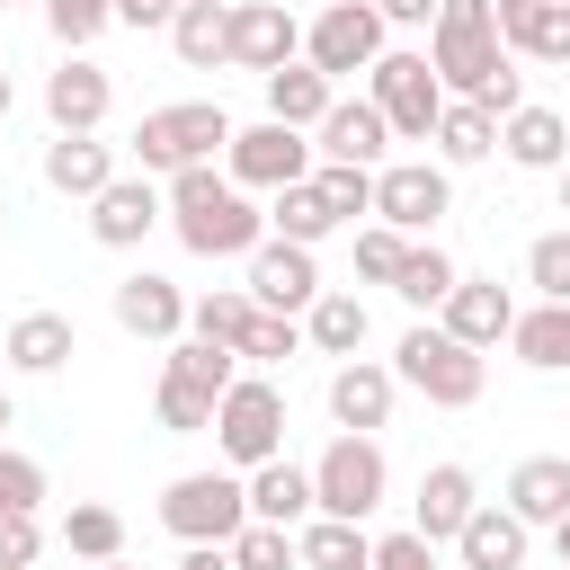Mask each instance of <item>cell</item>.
Returning a JSON list of instances; mask_svg holds the SVG:
<instances>
[{
	"label": "cell",
	"mask_w": 570,
	"mask_h": 570,
	"mask_svg": "<svg viewBox=\"0 0 570 570\" xmlns=\"http://www.w3.org/2000/svg\"><path fill=\"white\" fill-rule=\"evenodd\" d=\"M428 71H436L445 98H472V107H490V116H517V107H525V80H517V53L499 45L490 0H436Z\"/></svg>",
	"instance_id": "cell-1"
},
{
	"label": "cell",
	"mask_w": 570,
	"mask_h": 570,
	"mask_svg": "<svg viewBox=\"0 0 570 570\" xmlns=\"http://www.w3.org/2000/svg\"><path fill=\"white\" fill-rule=\"evenodd\" d=\"M169 223H178V240L196 249V258H249L258 240H267V214L214 169V160H196V169H178L169 178Z\"/></svg>",
	"instance_id": "cell-2"
},
{
	"label": "cell",
	"mask_w": 570,
	"mask_h": 570,
	"mask_svg": "<svg viewBox=\"0 0 570 570\" xmlns=\"http://www.w3.org/2000/svg\"><path fill=\"white\" fill-rule=\"evenodd\" d=\"M392 383H410L428 410H472L490 392V356L463 347V338H445L436 321H410L401 347H392Z\"/></svg>",
	"instance_id": "cell-3"
},
{
	"label": "cell",
	"mask_w": 570,
	"mask_h": 570,
	"mask_svg": "<svg viewBox=\"0 0 570 570\" xmlns=\"http://www.w3.org/2000/svg\"><path fill=\"white\" fill-rule=\"evenodd\" d=\"M223 142H232V116H223L214 98H178V107H151V116L134 125V160H142V178H178V169L214 160Z\"/></svg>",
	"instance_id": "cell-4"
},
{
	"label": "cell",
	"mask_w": 570,
	"mask_h": 570,
	"mask_svg": "<svg viewBox=\"0 0 570 570\" xmlns=\"http://www.w3.org/2000/svg\"><path fill=\"white\" fill-rule=\"evenodd\" d=\"M214 445H223L232 472L276 463V454H285V392H276L267 374H240V383L214 401Z\"/></svg>",
	"instance_id": "cell-5"
},
{
	"label": "cell",
	"mask_w": 570,
	"mask_h": 570,
	"mask_svg": "<svg viewBox=\"0 0 570 570\" xmlns=\"http://www.w3.org/2000/svg\"><path fill=\"white\" fill-rule=\"evenodd\" d=\"M383 490H392V463H383L374 436H330V445H321V463H312V517L365 525V517L383 508Z\"/></svg>",
	"instance_id": "cell-6"
},
{
	"label": "cell",
	"mask_w": 570,
	"mask_h": 570,
	"mask_svg": "<svg viewBox=\"0 0 570 570\" xmlns=\"http://www.w3.org/2000/svg\"><path fill=\"white\" fill-rule=\"evenodd\" d=\"M160 525L178 543H232L249 525V481L240 472H178L160 490Z\"/></svg>",
	"instance_id": "cell-7"
},
{
	"label": "cell",
	"mask_w": 570,
	"mask_h": 570,
	"mask_svg": "<svg viewBox=\"0 0 570 570\" xmlns=\"http://www.w3.org/2000/svg\"><path fill=\"white\" fill-rule=\"evenodd\" d=\"M365 98H374V116H383L401 142H428L436 116H445V89H436L428 53H410V45H383V62L365 71Z\"/></svg>",
	"instance_id": "cell-8"
},
{
	"label": "cell",
	"mask_w": 570,
	"mask_h": 570,
	"mask_svg": "<svg viewBox=\"0 0 570 570\" xmlns=\"http://www.w3.org/2000/svg\"><path fill=\"white\" fill-rule=\"evenodd\" d=\"M454 214V178L445 160H383L374 169V223L401 240H436V223Z\"/></svg>",
	"instance_id": "cell-9"
},
{
	"label": "cell",
	"mask_w": 570,
	"mask_h": 570,
	"mask_svg": "<svg viewBox=\"0 0 570 570\" xmlns=\"http://www.w3.org/2000/svg\"><path fill=\"white\" fill-rule=\"evenodd\" d=\"M383 36H392V27L374 18V0H330V9L303 27V62L338 89L347 71H374V62H383Z\"/></svg>",
	"instance_id": "cell-10"
},
{
	"label": "cell",
	"mask_w": 570,
	"mask_h": 570,
	"mask_svg": "<svg viewBox=\"0 0 570 570\" xmlns=\"http://www.w3.org/2000/svg\"><path fill=\"white\" fill-rule=\"evenodd\" d=\"M223 178L276 196V187L312 178V142H303L294 125H232V142H223Z\"/></svg>",
	"instance_id": "cell-11"
},
{
	"label": "cell",
	"mask_w": 570,
	"mask_h": 570,
	"mask_svg": "<svg viewBox=\"0 0 570 570\" xmlns=\"http://www.w3.org/2000/svg\"><path fill=\"white\" fill-rule=\"evenodd\" d=\"M303 53V27H294V9L285 0H240V9H223V62L232 71H276V62H294Z\"/></svg>",
	"instance_id": "cell-12"
},
{
	"label": "cell",
	"mask_w": 570,
	"mask_h": 570,
	"mask_svg": "<svg viewBox=\"0 0 570 570\" xmlns=\"http://www.w3.org/2000/svg\"><path fill=\"white\" fill-rule=\"evenodd\" d=\"M240 294H249L258 312H285V321H294V312H312L321 267H312V249H294V240H276V232H267V240L249 249V285H240Z\"/></svg>",
	"instance_id": "cell-13"
},
{
	"label": "cell",
	"mask_w": 570,
	"mask_h": 570,
	"mask_svg": "<svg viewBox=\"0 0 570 570\" xmlns=\"http://www.w3.org/2000/svg\"><path fill=\"white\" fill-rule=\"evenodd\" d=\"M312 134H321L312 160H338V169H383V151H392V125L374 116V98H330V116Z\"/></svg>",
	"instance_id": "cell-14"
},
{
	"label": "cell",
	"mask_w": 570,
	"mask_h": 570,
	"mask_svg": "<svg viewBox=\"0 0 570 570\" xmlns=\"http://www.w3.org/2000/svg\"><path fill=\"white\" fill-rule=\"evenodd\" d=\"M151 223H160V187H151L142 169H134V178L116 169V178L89 196V240H98V249H134V240H151Z\"/></svg>",
	"instance_id": "cell-15"
},
{
	"label": "cell",
	"mask_w": 570,
	"mask_h": 570,
	"mask_svg": "<svg viewBox=\"0 0 570 570\" xmlns=\"http://www.w3.org/2000/svg\"><path fill=\"white\" fill-rule=\"evenodd\" d=\"M508 321H517V294H508L499 276H454V294L436 303V330L463 338V347H499Z\"/></svg>",
	"instance_id": "cell-16"
},
{
	"label": "cell",
	"mask_w": 570,
	"mask_h": 570,
	"mask_svg": "<svg viewBox=\"0 0 570 570\" xmlns=\"http://www.w3.org/2000/svg\"><path fill=\"white\" fill-rule=\"evenodd\" d=\"M107 107H116V80H107L89 53H62V71L45 80V116H53V134H98Z\"/></svg>",
	"instance_id": "cell-17"
},
{
	"label": "cell",
	"mask_w": 570,
	"mask_h": 570,
	"mask_svg": "<svg viewBox=\"0 0 570 570\" xmlns=\"http://www.w3.org/2000/svg\"><path fill=\"white\" fill-rule=\"evenodd\" d=\"M392 401H401V383H392V365H374V356H347V365L330 374V419H338V436H374V428L392 419Z\"/></svg>",
	"instance_id": "cell-18"
},
{
	"label": "cell",
	"mask_w": 570,
	"mask_h": 570,
	"mask_svg": "<svg viewBox=\"0 0 570 570\" xmlns=\"http://www.w3.org/2000/svg\"><path fill=\"white\" fill-rule=\"evenodd\" d=\"M499 45L525 62H570V0H490Z\"/></svg>",
	"instance_id": "cell-19"
},
{
	"label": "cell",
	"mask_w": 570,
	"mask_h": 570,
	"mask_svg": "<svg viewBox=\"0 0 570 570\" xmlns=\"http://www.w3.org/2000/svg\"><path fill=\"white\" fill-rule=\"evenodd\" d=\"M525 543H534V525H517L499 499H481L454 534V570H525Z\"/></svg>",
	"instance_id": "cell-20"
},
{
	"label": "cell",
	"mask_w": 570,
	"mask_h": 570,
	"mask_svg": "<svg viewBox=\"0 0 570 570\" xmlns=\"http://www.w3.org/2000/svg\"><path fill=\"white\" fill-rule=\"evenodd\" d=\"M116 330H134V338H187V294H178L169 276L134 267V276L116 285Z\"/></svg>",
	"instance_id": "cell-21"
},
{
	"label": "cell",
	"mask_w": 570,
	"mask_h": 570,
	"mask_svg": "<svg viewBox=\"0 0 570 570\" xmlns=\"http://www.w3.org/2000/svg\"><path fill=\"white\" fill-rule=\"evenodd\" d=\"M410 508H419V517H410V534H428V543H454V534H463V517L481 508V490H472V472H463V463H428Z\"/></svg>",
	"instance_id": "cell-22"
},
{
	"label": "cell",
	"mask_w": 570,
	"mask_h": 570,
	"mask_svg": "<svg viewBox=\"0 0 570 570\" xmlns=\"http://www.w3.org/2000/svg\"><path fill=\"white\" fill-rule=\"evenodd\" d=\"M517 525H561L570 517V454H525L508 472V499H499Z\"/></svg>",
	"instance_id": "cell-23"
},
{
	"label": "cell",
	"mask_w": 570,
	"mask_h": 570,
	"mask_svg": "<svg viewBox=\"0 0 570 570\" xmlns=\"http://www.w3.org/2000/svg\"><path fill=\"white\" fill-rule=\"evenodd\" d=\"M107 178H116V151H107L98 134H53V142H45V187H53V196H80V205H89Z\"/></svg>",
	"instance_id": "cell-24"
},
{
	"label": "cell",
	"mask_w": 570,
	"mask_h": 570,
	"mask_svg": "<svg viewBox=\"0 0 570 570\" xmlns=\"http://www.w3.org/2000/svg\"><path fill=\"white\" fill-rule=\"evenodd\" d=\"M330 98H338V89H330V80H321L303 53L267 71V125H294V134H312V125L330 116Z\"/></svg>",
	"instance_id": "cell-25"
},
{
	"label": "cell",
	"mask_w": 570,
	"mask_h": 570,
	"mask_svg": "<svg viewBox=\"0 0 570 570\" xmlns=\"http://www.w3.org/2000/svg\"><path fill=\"white\" fill-rule=\"evenodd\" d=\"M499 151H508L517 169H561V160H570V125L525 98L517 116H499Z\"/></svg>",
	"instance_id": "cell-26"
},
{
	"label": "cell",
	"mask_w": 570,
	"mask_h": 570,
	"mask_svg": "<svg viewBox=\"0 0 570 570\" xmlns=\"http://www.w3.org/2000/svg\"><path fill=\"white\" fill-rule=\"evenodd\" d=\"M303 347H321V356H356L365 347V294H347V285H321L312 294V312H303Z\"/></svg>",
	"instance_id": "cell-27"
},
{
	"label": "cell",
	"mask_w": 570,
	"mask_h": 570,
	"mask_svg": "<svg viewBox=\"0 0 570 570\" xmlns=\"http://www.w3.org/2000/svg\"><path fill=\"white\" fill-rule=\"evenodd\" d=\"M249 517L294 534V525L312 517V463H285V454H276V463H258V472H249Z\"/></svg>",
	"instance_id": "cell-28"
},
{
	"label": "cell",
	"mask_w": 570,
	"mask_h": 570,
	"mask_svg": "<svg viewBox=\"0 0 570 570\" xmlns=\"http://www.w3.org/2000/svg\"><path fill=\"white\" fill-rule=\"evenodd\" d=\"M508 347H517V365H534V374H570V303H525V312L508 321Z\"/></svg>",
	"instance_id": "cell-29"
},
{
	"label": "cell",
	"mask_w": 570,
	"mask_h": 570,
	"mask_svg": "<svg viewBox=\"0 0 570 570\" xmlns=\"http://www.w3.org/2000/svg\"><path fill=\"white\" fill-rule=\"evenodd\" d=\"M294 561L303 570H365L374 561V534L347 525V517H303L294 525Z\"/></svg>",
	"instance_id": "cell-30"
},
{
	"label": "cell",
	"mask_w": 570,
	"mask_h": 570,
	"mask_svg": "<svg viewBox=\"0 0 570 570\" xmlns=\"http://www.w3.org/2000/svg\"><path fill=\"white\" fill-rule=\"evenodd\" d=\"M428 142H436V160H445V169H472V160H490V151H499V116H490V107H472V98H445V116H436V134H428Z\"/></svg>",
	"instance_id": "cell-31"
},
{
	"label": "cell",
	"mask_w": 570,
	"mask_h": 570,
	"mask_svg": "<svg viewBox=\"0 0 570 570\" xmlns=\"http://www.w3.org/2000/svg\"><path fill=\"white\" fill-rule=\"evenodd\" d=\"M71 347H80V338H71L62 312H18V321H9V365H18V374H62Z\"/></svg>",
	"instance_id": "cell-32"
},
{
	"label": "cell",
	"mask_w": 570,
	"mask_h": 570,
	"mask_svg": "<svg viewBox=\"0 0 570 570\" xmlns=\"http://www.w3.org/2000/svg\"><path fill=\"white\" fill-rule=\"evenodd\" d=\"M267 232H276V240H294V249H312V240H330V232H338V214L321 205V187H312V178H294V187H276Z\"/></svg>",
	"instance_id": "cell-33"
},
{
	"label": "cell",
	"mask_w": 570,
	"mask_h": 570,
	"mask_svg": "<svg viewBox=\"0 0 570 570\" xmlns=\"http://www.w3.org/2000/svg\"><path fill=\"white\" fill-rule=\"evenodd\" d=\"M454 276H463V267H454L436 240H410V249H401V276H392V294H401L410 312H436V303L454 294Z\"/></svg>",
	"instance_id": "cell-34"
},
{
	"label": "cell",
	"mask_w": 570,
	"mask_h": 570,
	"mask_svg": "<svg viewBox=\"0 0 570 570\" xmlns=\"http://www.w3.org/2000/svg\"><path fill=\"white\" fill-rule=\"evenodd\" d=\"M169 383H187V392H205V401H223L232 383H240V356L232 347H205V338H169V365H160Z\"/></svg>",
	"instance_id": "cell-35"
},
{
	"label": "cell",
	"mask_w": 570,
	"mask_h": 570,
	"mask_svg": "<svg viewBox=\"0 0 570 570\" xmlns=\"http://www.w3.org/2000/svg\"><path fill=\"white\" fill-rule=\"evenodd\" d=\"M249 321H258V303H249L240 285H214V294L187 303V338H205V347H240Z\"/></svg>",
	"instance_id": "cell-36"
},
{
	"label": "cell",
	"mask_w": 570,
	"mask_h": 570,
	"mask_svg": "<svg viewBox=\"0 0 570 570\" xmlns=\"http://www.w3.org/2000/svg\"><path fill=\"white\" fill-rule=\"evenodd\" d=\"M169 53H178L187 71H214V62H223V9H214V0H187V9L169 18Z\"/></svg>",
	"instance_id": "cell-37"
},
{
	"label": "cell",
	"mask_w": 570,
	"mask_h": 570,
	"mask_svg": "<svg viewBox=\"0 0 570 570\" xmlns=\"http://www.w3.org/2000/svg\"><path fill=\"white\" fill-rule=\"evenodd\" d=\"M62 543H71L89 570H98V561H125V517H116V508H98V499H80V508L62 517Z\"/></svg>",
	"instance_id": "cell-38"
},
{
	"label": "cell",
	"mask_w": 570,
	"mask_h": 570,
	"mask_svg": "<svg viewBox=\"0 0 570 570\" xmlns=\"http://www.w3.org/2000/svg\"><path fill=\"white\" fill-rule=\"evenodd\" d=\"M240 365H294L303 356V321H285V312H258L249 330H240V347H232Z\"/></svg>",
	"instance_id": "cell-39"
},
{
	"label": "cell",
	"mask_w": 570,
	"mask_h": 570,
	"mask_svg": "<svg viewBox=\"0 0 570 570\" xmlns=\"http://www.w3.org/2000/svg\"><path fill=\"white\" fill-rule=\"evenodd\" d=\"M312 187H321V205H330L338 223L374 214V169H338V160H312Z\"/></svg>",
	"instance_id": "cell-40"
},
{
	"label": "cell",
	"mask_w": 570,
	"mask_h": 570,
	"mask_svg": "<svg viewBox=\"0 0 570 570\" xmlns=\"http://www.w3.org/2000/svg\"><path fill=\"white\" fill-rule=\"evenodd\" d=\"M223 552H232V570H303V561H294V534H285V525H258V517H249Z\"/></svg>",
	"instance_id": "cell-41"
},
{
	"label": "cell",
	"mask_w": 570,
	"mask_h": 570,
	"mask_svg": "<svg viewBox=\"0 0 570 570\" xmlns=\"http://www.w3.org/2000/svg\"><path fill=\"white\" fill-rule=\"evenodd\" d=\"M525 285H534L543 303H570V223H561V232H534V249H525Z\"/></svg>",
	"instance_id": "cell-42"
},
{
	"label": "cell",
	"mask_w": 570,
	"mask_h": 570,
	"mask_svg": "<svg viewBox=\"0 0 570 570\" xmlns=\"http://www.w3.org/2000/svg\"><path fill=\"white\" fill-rule=\"evenodd\" d=\"M151 419H160L169 436H214V401L187 392V383H169V374H160V392H151Z\"/></svg>",
	"instance_id": "cell-43"
},
{
	"label": "cell",
	"mask_w": 570,
	"mask_h": 570,
	"mask_svg": "<svg viewBox=\"0 0 570 570\" xmlns=\"http://www.w3.org/2000/svg\"><path fill=\"white\" fill-rule=\"evenodd\" d=\"M36 508H45V463L0 445V517H36Z\"/></svg>",
	"instance_id": "cell-44"
},
{
	"label": "cell",
	"mask_w": 570,
	"mask_h": 570,
	"mask_svg": "<svg viewBox=\"0 0 570 570\" xmlns=\"http://www.w3.org/2000/svg\"><path fill=\"white\" fill-rule=\"evenodd\" d=\"M45 27H53V36L80 53L98 27H116V0H45Z\"/></svg>",
	"instance_id": "cell-45"
},
{
	"label": "cell",
	"mask_w": 570,
	"mask_h": 570,
	"mask_svg": "<svg viewBox=\"0 0 570 570\" xmlns=\"http://www.w3.org/2000/svg\"><path fill=\"white\" fill-rule=\"evenodd\" d=\"M401 249H410L401 232L365 223V232H356V276H365V285H392V276H401Z\"/></svg>",
	"instance_id": "cell-46"
},
{
	"label": "cell",
	"mask_w": 570,
	"mask_h": 570,
	"mask_svg": "<svg viewBox=\"0 0 570 570\" xmlns=\"http://www.w3.org/2000/svg\"><path fill=\"white\" fill-rule=\"evenodd\" d=\"M365 570H436V543L410 534V525H401V534H374V561H365Z\"/></svg>",
	"instance_id": "cell-47"
},
{
	"label": "cell",
	"mask_w": 570,
	"mask_h": 570,
	"mask_svg": "<svg viewBox=\"0 0 570 570\" xmlns=\"http://www.w3.org/2000/svg\"><path fill=\"white\" fill-rule=\"evenodd\" d=\"M36 552H45V525L36 517H0V570H36Z\"/></svg>",
	"instance_id": "cell-48"
},
{
	"label": "cell",
	"mask_w": 570,
	"mask_h": 570,
	"mask_svg": "<svg viewBox=\"0 0 570 570\" xmlns=\"http://www.w3.org/2000/svg\"><path fill=\"white\" fill-rule=\"evenodd\" d=\"M383 27H436V0H374Z\"/></svg>",
	"instance_id": "cell-49"
},
{
	"label": "cell",
	"mask_w": 570,
	"mask_h": 570,
	"mask_svg": "<svg viewBox=\"0 0 570 570\" xmlns=\"http://www.w3.org/2000/svg\"><path fill=\"white\" fill-rule=\"evenodd\" d=\"M178 9H187V0H116V18H125V27H169Z\"/></svg>",
	"instance_id": "cell-50"
},
{
	"label": "cell",
	"mask_w": 570,
	"mask_h": 570,
	"mask_svg": "<svg viewBox=\"0 0 570 570\" xmlns=\"http://www.w3.org/2000/svg\"><path fill=\"white\" fill-rule=\"evenodd\" d=\"M178 570H232V552H223V543H187V552H178Z\"/></svg>",
	"instance_id": "cell-51"
},
{
	"label": "cell",
	"mask_w": 570,
	"mask_h": 570,
	"mask_svg": "<svg viewBox=\"0 0 570 570\" xmlns=\"http://www.w3.org/2000/svg\"><path fill=\"white\" fill-rule=\"evenodd\" d=\"M552 552H561V570H570V517H561V525H552Z\"/></svg>",
	"instance_id": "cell-52"
},
{
	"label": "cell",
	"mask_w": 570,
	"mask_h": 570,
	"mask_svg": "<svg viewBox=\"0 0 570 570\" xmlns=\"http://www.w3.org/2000/svg\"><path fill=\"white\" fill-rule=\"evenodd\" d=\"M9 107H18V89H9V71H0V116H9Z\"/></svg>",
	"instance_id": "cell-53"
},
{
	"label": "cell",
	"mask_w": 570,
	"mask_h": 570,
	"mask_svg": "<svg viewBox=\"0 0 570 570\" xmlns=\"http://www.w3.org/2000/svg\"><path fill=\"white\" fill-rule=\"evenodd\" d=\"M561 214H570V160H561Z\"/></svg>",
	"instance_id": "cell-54"
},
{
	"label": "cell",
	"mask_w": 570,
	"mask_h": 570,
	"mask_svg": "<svg viewBox=\"0 0 570 570\" xmlns=\"http://www.w3.org/2000/svg\"><path fill=\"white\" fill-rule=\"evenodd\" d=\"M0 428H9V383H0Z\"/></svg>",
	"instance_id": "cell-55"
},
{
	"label": "cell",
	"mask_w": 570,
	"mask_h": 570,
	"mask_svg": "<svg viewBox=\"0 0 570 570\" xmlns=\"http://www.w3.org/2000/svg\"><path fill=\"white\" fill-rule=\"evenodd\" d=\"M98 570H134V561H98Z\"/></svg>",
	"instance_id": "cell-56"
},
{
	"label": "cell",
	"mask_w": 570,
	"mask_h": 570,
	"mask_svg": "<svg viewBox=\"0 0 570 570\" xmlns=\"http://www.w3.org/2000/svg\"><path fill=\"white\" fill-rule=\"evenodd\" d=\"M0 232H9V196H0Z\"/></svg>",
	"instance_id": "cell-57"
},
{
	"label": "cell",
	"mask_w": 570,
	"mask_h": 570,
	"mask_svg": "<svg viewBox=\"0 0 570 570\" xmlns=\"http://www.w3.org/2000/svg\"><path fill=\"white\" fill-rule=\"evenodd\" d=\"M214 9H240V0H214Z\"/></svg>",
	"instance_id": "cell-58"
},
{
	"label": "cell",
	"mask_w": 570,
	"mask_h": 570,
	"mask_svg": "<svg viewBox=\"0 0 570 570\" xmlns=\"http://www.w3.org/2000/svg\"><path fill=\"white\" fill-rule=\"evenodd\" d=\"M0 9H18V0H0Z\"/></svg>",
	"instance_id": "cell-59"
}]
</instances>
